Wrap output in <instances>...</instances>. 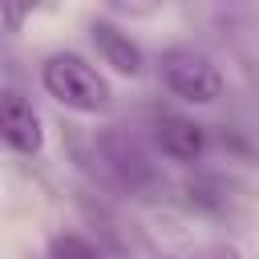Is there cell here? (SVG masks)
Listing matches in <instances>:
<instances>
[{
    "label": "cell",
    "instance_id": "277c9868",
    "mask_svg": "<svg viewBox=\"0 0 259 259\" xmlns=\"http://www.w3.org/2000/svg\"><path fill=\"white\" fill-rule=\"evenodd\" d=\"M0 134L16 154H40L45 146V130H40V113L32 109V101L24 93H16L12 85H4L0 93Z\"/></svg>",
    "mask_w": 259,
    "mask_h": 259
},
{
    "label": "cell",
    "instance_id": "5b68a950",
    "mask_svg": "<svg viewBox=\"0 0 259 259\" xmlns=\"http://www.w3.org/2000/svg\"><path fill=\"white\" fill-rule=\"evenodd\" d=\"M154 146L174 162H198L206 154V130L182 113H158L154 117Z\"/></svg>",
    "mask_w": 259,
    "mask_h": 259
},
{
    "label": "cell",
    "instance_id": "7a4b0ae2",
    "mask_svg": "<svg viewBox=\"0 0 259 259\" xmlns=\"http://www.w3.org/2000/svg\"><path fill=\"white\" fill-rule=\"evenodd\" d=\"M40 85L49 97H57L65 109H77V113H97L109 101L105 77L81 53H49L40 65Z\"/></svg>",
    "mask_w": 259,
    "mask_h": 259
},
{
    "label": "cell",
    "instance_id": "ba28073f",
    "mask_svg": "<svg viewBox=\"0 0 259 259\" xmlns=\"http://www.w3.org/2000/svg\"><path fill=\"white\" fill-rule=\"evenodd\" d=\"M174 259H239V251L227 247V243H214V247H198V251H186V255H174Z\"/></svg>",
    "mask_w": 259,
    "mask_h": 259
},
{
    "label": "cell",
    "instance_id": "52a82bcc",
    "mask_svg": "<svg viewBox=\"0 0 259 259\" xmlns=\"http://www.w3.org/2000/svg\"><path fill=\"white\" fill-rule=\"evenodd\" d=\"M49 259H101V247L81 231H61L49 239Z\"/></svg>",
    "mask_w": 259,
    "mask_h": 259
},
{
    "label": "cell",
    "instance_id": "3957f363",
    "mask_svg": "<svg viewBox=\"0 0 259 259\" xmlns=\"http://www.w3.org/2000/svg\"><path fill=\"white\" fill-rule=\"evenodd\" d=\"M158 73L174 97L194 101V105H206L223 93V73L214 69V61L206 53H198L190 45H170L158 57Z\"/></svg>",
    "mask_w": 259,
    "mask_h": 259
},
{
    "label": "cell",
    "instance_id": "6da1fadb",
    "mask_svg": "<svg viewBox=\"0 0 259 259\" xmlns=\"http://www.w3.org/2000/svg\"><path fill=\"white\" fill-rule=\"evenodd\" d=\"M93 150H97V162H101V170H105V178H109L113 186H121V190H130V194H138V198H150V194L158 190L162 174H158L150 150H146L130 130L105 125V130L93 138Z\"/></svg>",
    "mask_w": 259,
    "mask_h": 259
},
{
    "label": "cell",
    "instance_id": "8992f818",
    "mask_svg": "<svg viewBox=\"0 0 259 259\" xmlns=\"http://www.w3.org/2000/svg\"><path fill=\"white\" fill-rule=\"evenodd\" d=\"M89 36H93V45H97V53H101V61L109 65V69H117V73H125V77H134L138 69H142V49H138V40L125 32V28H117L113 20H93L89 24Z\"/></svg>",
    "mask_w": 259,
    "mask_h": 259
}]
</instances>
